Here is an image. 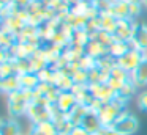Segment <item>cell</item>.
Instances as JSON below:
<instances>
[{"label": "cell", "instance_id": "8d00e7d4", "mask_svg": "<svg viewBox=\"0 0 147 135\" xmlns=\"http://www.w3.org/2000/svg\"><path fill=\"white\" fill-rule=\"evenodd\" d=\"M2 78H3V74H2V71H0V80H2Z\"/></svg>", "mask_w": 147, "mask_h": 135}, {"label": "cell", "instance_id": "74e56055", "mask_svg": "<svg viewBox=\"0 0 147 135\" xmlns=\"http://www.w3.org/2000/svg\"><path fill=\"white\" fill-rule=\"evenodd\" d=\"M86 2H90V3H92V2H93V0H86Z\"/></svg>", "mask_w": 147, "mask_h": 135}, {"label": "cell", "instance_id": "cb8c5ba5", "mask_svg": "<svg viewBox=\"0 0 147 135\" xmlns=\"http://www.w3.org/2000/svg\"><path fill=\"white\" fill-rule=\"evenodd\" d=\"M35 129H36V130H38L41 135H59V134H57V127H55V124L51 121V119H48V121H43V122H40V124H36Z\"/></svg>", "mask_w": 147, "mask_h": 135}, {"label": "cell", "instance_id": "f1b7e54d", "mask_svg": "<svg viewBox=\"0 0 147 135\" xmlns=\"http://www.w3.org/2000/svg\"><path fill=\"white\" fill-rule=\"evenodd\" d=\"M96 66V60L92 58V57L89 55H84L82 58L79 60V68L84 69V71H90V69H93Z\"/></svg>", "mask_w": 147, "mask_h": 135}, {"label": "cell", "instance_id": "e575fe53", "mask_svg": "<svg viewBox=\"0 0 147 135\" xmlns=\"http://www.w3.org/2000/svg\"><path fill=\"white\" fill-rule=\"evenodd\" d=\"M142 58L147 61V49H144V50H142Z\"/></svg>", "mask_w": 147, "mask_h": 135}, {"label": "cell", "instance_id": "5bb4252c", "mask_svg": "<svg viewBox=\"0 0 147 135\" xmlns=\"http://www.w3.org/2000/svg\"><path fill=\"white\" fill-rule=\"evenodd\" d=\"M22 127L19 124V119H2L0 122V135H22Z\"/></svg>", "mask_w": 147, "mask_h": 135}, {"label": "cell", "instance_id": "f546056e", "mask_svg": "<svg viewBox=\"0 0 147 135\" xmlns=\"http://www.w3.org/2000/svg\"><path fill=\"white\" fill-rule=\"evenodd\" d=\"M142 8L144 5L141 2H130V19H138L142 13Z\"/></svg>", "mask_w": 147, "mask_h": 135}, {"label": "cell", "instance_id": "52a82bcc", "mask_svg": "<svg viewBox=\"0 0 147 135\" xmlns=\"http://www.w3.org/2000/svg\"><path fill=\"white\" fill-rule=\"evenodd\" d=\"M133 49H138L142 52L144 49H147V25L142 22H136V27H134L133 36L130 39Z\"/></svg>", "mask_w": 147, "mask_h": 135}, {"label": "cell", "instance_id": "7402d4cb", "mask_svg": "<svg viewBox=\"0 0 147 135\" xmlns=\"http://www.w3.org/2000/svg\"><path fill=\"white\" fill-rule=\"evenodd\" d=\"M100 19H101V30L109 31V33H114L115 27H117V22H119L117 19H115L112 14H109V13L100 14Z\"/></svg>", "mask_w": 147, "mask_h": 135}, {"label": "cell", "instance_id": "44dd1931", "mask_svg": "<svg viewBox=\"0 0 147 135\" xmlns=\"http://www.w3.org/2000/svg\"><path fill=\"white\" fill-rule=\"evenodd\" d=\"M87 113H89V108L78 104V105L74 107V108L71 110V112L68 113L67 116H68V119H70V121L73 122L74 126H81V121H82V118L87 115Z\"/></svg>", "mask_w": 147, "mask_h": 135}, {"label": "cell", "instance_id": "4316f807", "mask_svg": "<svg viewBox=\"0 0 147 135\" xmlns=\"http://www.w3.org/2000/svg\"><path fill=\"white\" fill-rule=\"evenodd\" d=\"M111 75L112 78H117V80H120L122 83H125V82H128L130 80V74H128L127 71H123L122 68H119V66H115V68H112V71H111Z\"/></svg>", "mask_w": 147, "mask_h": 135}, {"label": "cell", "instance_id": "1f68e13d", "mask_svg": "<svg viewBox=\"0 0 147 135\" xmlns=\"http://www.w3.org/2000/svg\"><path fill=\"white\" fill-rule=\"evenodd\" d=\"M95 135H122V134H119L114 127H101Z\"/></svg>", "mask_w": 147, "mask_h": 135}, {"label": "cell", "instance_id": "83f0119b", "mask_svg": "<svg viewBox=\"0 0 147 135\" xmlns=\"http://www.w3.org/2000/svg\"><path fill=\"white\" fill-rule=\"evenodd\" d=\"M111 3H112V0H93V2H92V6L100 13V14H103V13H108V11H109V8H111Z\"/></svg>", "mask_w": 147, "mask_h": 135}, {"label": "cell", "instance_id": "603a6c76", "mask_svg": "<svg viewBox=\"0 0 147 135\" xmlns=\"http://www.w3.org/2000/svg\"><path fill=\"white\" fill-rule=\"evenodd\" d=\"M90 41V35L87 33L86 30H76L71 38V44L73 46H81V47H86Z\"/></svg>", "mask_w": 147, "mask_h": 135}, {"label": "cell", "instance_id": "9a60e30c", "mask_svg": "<svg viewBox=\"0 0 147 135\" xmlns=\"http://www.w3.org/2000/svg\"><path fill=\"white\" fill-rule=\"evenodd\" d=\"M21 90V82H19V75H8L0 80V93L2 94H11L14 91Z\"/></svg>", "mask_w": 147, "mask_h": 135}, {"label": "cell", "instance_id": "e0dca14e", "mask_svg": "<svg viewBox=\"0 0 147 135\" xmlns=\"http://www.w3.org/2000/svg\"><path fill=\"white\" fill-rule=\"evenodd\" d=\"M130 78L133 80V83L136 85L138 88L139 86H146L147 85V61L144 60L136 69L130 74Z\"/></svg>", "mask_w": 147, "mask_h": 135}, {"label": "cell", "instance_id": "d6a6232c", "mask_svg": "<svg viewBox=\"0 0 147 135\" xmlns=\"http://www.w3.org/2000/svg\"><path fill=\"white\" fill-rule=\"evenodd\" d=\"M71 135H92L90 132H87L84 127H81V126H76V127L73 129V132H71Z\"/></svg>", "mask_w": 147, "mask_h": 135}, {"label": "cell", "instance_id": "277c9868", "mask_svg": "<svg viewBox=\"0 0 147 135\" xmlns=\"http://www.w3.org/2000/svg\"><path fill=\"white\" fill-rule=\"evenodd\" d=\"M134 27H136V21L133 19H122L117 22V27L114 30V38L115 41H130L133 36Z\"/></svg>", "mask_w": 147, "mask_h": 135}, {"label": "cell", "instance_id": "ffe728a7", "mask_svg": "<svg viewBox=\"0 0 147 135\" xmlns=\"http://www.w3.org/2000/svg\"><path fill=\"white\" fill-rule=\"evenodd\" d=\"M136 91H138V86L133 83V80H128V82H125L123 83V86L120 88V90L117 91V97H120V99H123V100H127V102H130V99L136 94Z\"/></svg>", "mask_w": 147, "mask_h": 135}, {"label": "cell", "instance_id": "8fae6325", "mask_svg": "<svg viewBox=\"0 0 147 135\" xmlns=\"http://www.w3.org/2000/svg\"><path fill=\"white\" fill-rule=\"evenodd\" d=\"M81 127H84L87 132H90L92 135H95L103 126H101V121H100L98 115L89 110V113H87V115L82 118V121H81Z\"/></svg>", "mask_w": 147, "mask_h": 135}, {"label": "cell", "instance_id": "ab89813d", "mask_svg": "<svg viewBox=\"0 0 147 135\" xmlns=\"http://www.w3.org/2000/svg\"><path fill=\"white\" fill-rule=\"evenodd\" d=\"M0 122H2V118H0Z\"/></svg>", "mask_w": 147, "mask_h": 135}, {"label": "cell", "instance_id": "4fadbf2b", "mask_svg": "<svg viewBox=\"0 0 147 135\" xmlns=\"http://www.w3.org/2000/svg\"><path fill=\"white\" fill-rule=\"evenodd\" d=\"M86 55H89V57H92V58L98 60V58H101V57L109 55V49L106 46H103L100 41L90 39L89 44L86 46Z\"/></svg>", "mask_w": 147, "mask_h": 135}, {"label": "cell", "instance_id": "4dcf8cb0", "mask_svg": "<svg viewBox=\"0 0 147 135\" xmlns=\"http://www.w3.org/2000/svg\"><path fill=\"white\" fill-rule=\"evenodd\" d=\"M136 104H138V108L141 112H147V90L146 91H141L136 97Z\"/></svg>", "mask_w": 147, "mask_h": 135}, {"label": "cell", "instance_id": "30bf717a", "mask_svg": "<svg viewBox=\"0 0 147 135\" xmlns=\"http://www.w3.org/2000/svg\"><path fill=\"white\" fill-rule=\"evenodd\" d=\"M108 13L114 16L117 21L130 19V2L128 0H112Z\"/></svg>", "mask_w": 147, "mask_h": 135}, {"label": "cell", "instance_id": "9c48e42d", "mask_svg": "<svg viewBox=\"0 0 147 135\" xmlns=\"http://www.w3.org/2000/svg\"><path fill=\"white\" fill-rule=\"evenodd\" d=\"M71 91H73V94L76 96L78 104H79V105L87 107V108H89L90 104L95 100V97H93V94H92V91H90L89 85H74Z\"/></svg>", "mask_w": 147, "mask_h": 135}, {"label": "cell", "instance_id": "2e32d148", "mask_svg": "<svg viewBox=\"0 0 147 135\" xmlns=\"http://www.w3.org/2000/svg\"><path fill=\"white\" fill-rule=\"evenodd\" d=\"M27 24H24L22 21H21L18 16H14V14H11V16H8V17H5L3 21H2V27L5 28V30H8L10 33H13V35H19L21 31H22V28L26 27Z\"/></svg>", "mask_w": 147, "mask_h": 135}, {"label": "cell", "instance_id": "b9f144b4", "mask_svg": "<svg viewBox=\"0 0 147 135\" xmlns=\"http://www.w3.org/2000/svg\"><path fill=\"white\" fill-rule=\"evenodd\" d=\"M128 2H131V0H128Z\"/></svg>", "mask_w": 147, "mask_h": 135}, {"label": "cell", "instance_id": "5b68a950", "mask_svg": "<svg viewBox=\"0 0 147 135\" xmlns=\"http://www.w3.org/2000/svg\"><path fill=\"white\" fill-rule=\"evenodd\" d=\"M122 113L123 112L115 108V107L109 102V104H105V105H103V108L100 110V113H98V118H100V121H101L103 127H112Z\"/></svg>", "mask_w": 147, "mask_h": 135}, {"label": "cell", "instance_id": "f35d334b", "mask_svg": "<svg viewBox=\"0 0 147 135\" xmlns=\"http://www.w3.org/2000/svg\"><path fill=\"white\" fill-rule=\"evenodd\" d=\"M0 27H2V19H0Z\"/></svg>", "mask_w": 147, "mask_h": 135}, {"label": "cell", "instance_id": "8992f818", "mask_svg": "<svg viewBox=\"0 0 147 135\" xmlns=\"http://www.w3.org/2000/svg\"><path fill=\"white\" fill-rule=\"evenodd\" d=\"M89 86H90V91H92L93 97L101 100L103 104H109L115 97V94H117L111 86H108V83H92Z\"/></svg>", "mask_w": 147, "mask_h": 135}, {"label": "cell", "instance_id": "ba28073f", "mask_svg": "<svg viewBox=\"0 0 147 135\" xmlns=\"http://www.w3.org/2000/svg\"><path fill=\"white\" fill-rule=\"evenodd\" d=\"M55 105L59 107L60 112H63L65 115H68V113L78 105V99H76V96L73 94V91H60Z\"/></svg>", "mask_w": 147, "mask_h": 135}, {"label": "cell", "instance_id": "ac0fdd59", "mask_svg": "<svg viewBox=\"0 0 147 135\" xmlns=\"http://www.w3.org/2000/svg\"><path fill=\"white\" fill-rule=\"evenodd\" d=\"M131 49H133V46H131L130 41H114V43L111 44V47H109V55L117 60Z\"/></svg>", "mask_w": 147, "mask_h": 135}, {"label": "cell", "instance_id": "7c38bea8", "mask_svg": "<svg viewBox=\"0 0 147 135\" xmlns=\"http://www.w3.org/2000/svg\"><path fill=\"white\" fill-rule=\"evenodd\" d=\"M52 85H54L59 91H71L74 86V82H73V77H71V75L63 74L62 71H55Z\"/></svg>", "mask_w": 147, "mask_h": 135}, {"label": "cell", "instance_id": "d4e9b609", "mask_svg": "<svg viewBox=\"0 0 147 135\" xmlns=\"http://www.w3.org/2000/svg\"><path fill=\"white\" fill-rule=\"evenodd\" d=\"M95 39H96V41H100V43H101L103 46H106V47L109 49V47H111V44L115 41V38H114V35H112V33H109V31L100 30L98 33H96Z\"/></svg>", "mask_w": 147, "mask_h": 135}, {"label": "cell", "instance_id": "7bdbcfd3", "mask_svg": "<svg viewBox=\"0 0 147 135\" xmlns=\"http://www.w3.org/2000/svg\"><path fill=\"white\" fill-rule=\"evenodd\" d=\"M22 135H26V134H22Z\"/></svg>", "mask_w": 147, "mask_h": 135}, {"label": "cell", "instance_id": "d590c367", "mask_svg": "<svg viewBox=\"0 0 147 135\" xmlns=\"http://www.w3.org/2000/svg\"><path fill=\"white\" fill-rule=\"evenodd\" d=\"M142 5H144V8L147 9V0H142Z\"/></svg>", "mask_w": 147, "mask_h": 135}, {"label": "cell", "instance_id": "7a4b0ae2", "mask_svg": "<svg viewBox=\"0 0 147 135\" xmlns=\"http://www.w3.org/2000/svg\"><path fill=\"white\" fill-rule=\"evenodd\" d=\"M142 61H144L142 52L138 50V49H131V50H128L125 55H122L120 58H117V66L122 68L123 71H127L128 74H131Z\"/></svg>", "mask_w": 147, "mask_h": 135}, {"label": "cell", "instance_id": "3957f363", "mask_svg": "<svg viewBox=\"0 0 147 135\" xmlns=\"http://www.w3.org/2000/svg\"><path fill=\"white\" fill-rule=\"evenodd\" d=\"M26 118L29 119L30 124L36 126L43 121H48L51 119V112H49L48 107L45 105H38L35 102H30L29 104V108H27V113H26Z\"/></svg>", "mask_w": 147, "mask_h": 135}, {"label": "cell", "instance_id": "60d3db41", "mask_svg": "<svg viewBox=\"0 0 147 135\" xmlns=\"http://www.w3.org/2000/svg\"><path fill=\"white\" fill-rule=\"evenodd\" d=\"M41 2H45V0H41Z\"/></svg>", "mask_w": 147, "mask_h": 135}, {"label": "cell", "instance_id": "d6986e66", "mask_svg": "<svg viewBox=\"0 0 147 135\" xmlns=\"http://www.w3.org/2000/svg\"><path fill=\"white\" fill-rule=\"evenodd\" d=\"M19 82L22 90H35L40 85V77L35 72H27V74L19 75Z\"/></svg>", "mask_w": 147, "mask_h": 135}, {"label": "cell", "instance_id": "484cf974", "mask_svg": "<svg viewBox=\"0 0 147 135\" xmlns=\"http://www.w3.org/2000/svg\"><path fill=\"white\" fill-rule=\"evenodd\" d=\"M73 82L74 85H89V71L78 69L73 74Z\"/></svg>", "mask_w": 147, "mask_h": 135}, {"label": "cell", "instance_id": "836d02e7", "mask_svg": "<svg viewBox=\"0 0 147 135\" xmlns=\"http://www.w3.org/2000/svg\"><path fill=\"white\" fill-rule=\"evenodd\" d=\"M26 135H41V134H40V132H38V130H36V129H35V126H33V127L30 129V130L27 132Z\"/></svg>", "mask_w": 147, "mask_h": 135}, {"label": "cell", "instance_id": "6da1fadb", "mask_svg": "<svg viewBox=\"0 0 147 135\" xmlns=\"http://www.w3.org/2000/svg\"><path fill=\"white\" fill-rule=\"evenodd\" d=\"M112 127L122 135H134L138 132V129H139V121L130 112H123Z\"/></svg>", "mask_w": 147, "mask_h": 135}]
</instances>
